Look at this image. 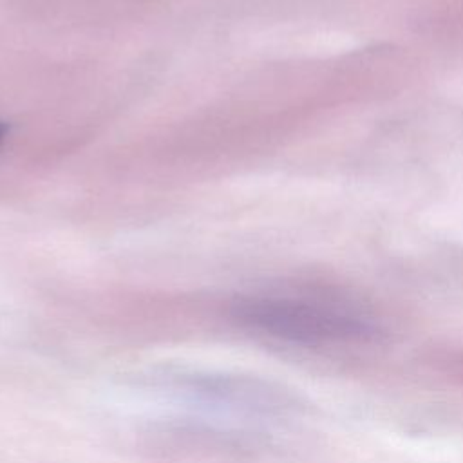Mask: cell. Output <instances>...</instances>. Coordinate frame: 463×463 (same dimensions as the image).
Returning a JSON list of instances; mask_svg holds the SVG:
<instances>
[{
	"label": "cell",
	"instance_id": "obj_1",
	"mask_svg": "<svg viewBox=\"0 0 463 463\" xmlns=\"http://www.w3.org/2000/svg\"><path fill=\"white\" fill-rule=\"evenodd\" d=\"M230 317L241 327L293 345L367 342L378 327L336 300L300 293H251L233 298Z\"/></svg>",
	"mask_w": 463,
	"mask_h": 463
},
{
	"label": "cell",
	"instance_id": "obj_2",
	"mask_svg": "<svg viewBox=\"0 0 463 463\" xmlns=\"http://www.w3.org/2000/svg\"><path fill=\"white\" fill-rule=\"evenodd\" d=\"M4 136H5V127L0 123V143H2V139H4Z\"/></svg>",
	"mask_w": 463,
	"mask_h": 463
}]
</instances>
